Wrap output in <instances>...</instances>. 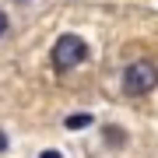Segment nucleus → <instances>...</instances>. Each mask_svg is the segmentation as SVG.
I'll return each mask as SVG.
<instances>
[{
	"label": "nucleus",
	"mask_w": 158,
	"mask_h": 158,
	"mask_svg": "<svg viewBox=\"0 0 158 158\" xmlns=\"http://www.w3.org/2000/svg\"><path fill=\"white\" fill-rule=\"evenodd\" d=\"M88 60V42L81 39V35H60L56 42H53V67H56L60 74L63 70H74L77 63Z\"/></svg>",
	"instance_id": "2"
},
{
	"label": "nucleus",
	"mask_w": 158,
	"mask_h": 158,
	"mask_svg": "<svg viewBox=\"0 0 158 158\" xmlns=\"http://www.w3.org/2000/svg\"><path fill=\"white\" fill-rule=\"evenodd\" d=\"M81 127H91V116H88V113H74V116H67V130H81Z\"/></svg>",
	"instance_id": "3"
},
{
	"label": "nucleus",
	"mask_w": 158,
	"mask_h": 158,
	"mask_svg": "<svg viewBox=\"0 0 158 158\" xmlns=\"http://www.w3.org/2000/svg\"><path fill=\"white\" fill-rule=\"evenodd\" d=\"M39 158H63V155H60V151H42Z\"/></svg>",
	"instance_id": "6"
},
{
	"label": "nucleus",
	"mask_w": 158,
	"mask_h": 158,
	"mask_svg": "<svg viewBox=\"0 0 158 158\" xmlns=\"http://www.w3.org/2000/svg\"><path fill=\"white\" fill-rule=\"evenodd\" d=\"M4 32H7V14L0 11V35H4Z\"/></svg>",
	"instance_id": "5"
},
{
	"label": "nucleus",
	"mask_w": 158,
	"mask_h": 158,
	"mask_svg": "<svg viewBox=\"0 0 158 158\" xmlns=\"http://www.w3.org/2000/svg\"><path fill=\"white\" fill-rule=\"evenodd\" d=\"M155 85H158V67L151 60H134L123 70V91L130 98H141L148 91H155Z\"/></svg>",
	"instance_id": "1"
},
{
	"label": "nucleus",
	"mask_w": 158,
	"mask_h": 158,
	"mask_svg": "<svg viewBox=\"0 0 158 158\" xmlns=\"http://www.w3.org/2000/svg\"><path fill=\"white\" fill-rule=\"evenodd\" d=\"M4 148H7V137H4V134H0V151H4Z\"/></svg>",
	"instance_id": "7"
},
{
	"label": "nucleus",
	"mask_w": 158,
	"mask_h": 158,
	"mask_svg": "<svg viewBox=\"0 0 158 158\" xmlns=\"http://www.w3.org/2000/svg\"><path fill=\"white\" fill-rule=\"evenodd\" d=\"M106 134H109V137H106V141H109V144H123V137H119V134H123V130H113V127H109V130H106Z\"/></svg>",
	"instance_id": "4"
}]
</instances>
